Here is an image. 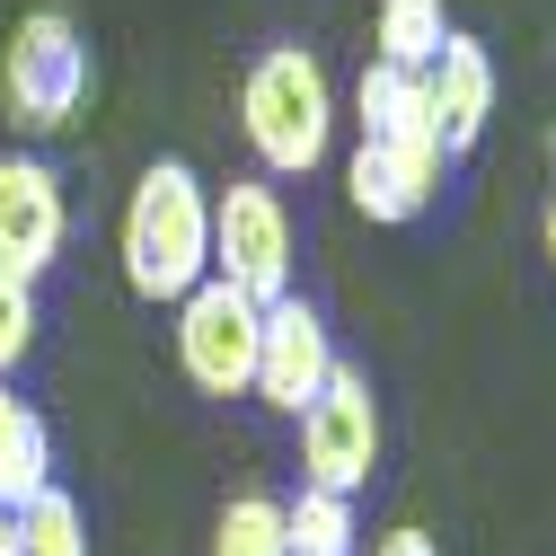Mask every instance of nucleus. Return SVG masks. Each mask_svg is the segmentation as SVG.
I'll use <instances>...</instances> for the list:
<instances>
[{
	"mask_svg": "<svg viewBox=\"0 0 556 556\" xmlns=\"http://www.w3.org/2000/svg\"><path fill=\"white\" fill-rule=\"evenodd\" d=\"M547 256H556V194H547Z\"/></svg>",
	"mask_w": 556,
	"mask_h": 556,
	"instance_id": "18",
	"label": "nucleus"
},
{
	"mask_svg": "<svg viewBox=\"0 0 556 556\" xmlns=\"http://www.w3.org/2000/svg\"><path fill=\"white\" fill-rule=\"evenodd\" d=\"M327 371H336L327 318H318L301 292L265 301V327H256V389H248V397H265L274 415H301V406L327 389Z\"/></svg>",
	"mask_w": 556,
	"mask_h": 556,
	"instance_id": "7",
	"label": "nucleus"
},
{
	"mask_svg": "<svg viewBox=\"0 0 556 556\" xmlns=\"http://www.w3.org/2000/svg\"><path fill=\"white\" fill-rule=\"evenodd\" d=\"M18 556H89V521H80V504L62 485L18 504Z\"/></svg>",
	"mask_w": 556,
	"mask_h": 556,
	"instance_id": "13",
	"label": "nucleus"
},
{
	"mask_svg": "<svg viewBox=\"0 0 556 556\" xmlns=\"http://www.w3.org/2000/svg\"><path fill=\"white\" fill-rule=\"evenodd\" d=\"M213 283L248 292L256 309L292 292V213L265 177H230L213 194Z\"/></svg>",
	"mask_w": 556,
	"mask_h": 556,
	"instance_id": "3",
	"label": "nucleus"
},
{
	"mask_svg": "<svg viewBox=\"0 0 556 556\" xmlns=\"http://www.w3.org/2000/svg\"><path fill=\"white\" fill-rule=\"evenodd\" d=\"M62 230H72V213H62V177L45 160H0V265L36 283V274L62 256Z\"/></svg>",
	"mask_w": 556,
	"mask_h": 556,
	"instance_id": "8",
	"label": "nucleus"
},
{
	"mask_svg": "<svg viewBox=\"0 0 556 556\" xmlns=\"http://www.w3.org/2000/svg\"><path fill=\"white\" fill-rule=\"evenodd\" d=\"M301 468L318 495H363L371 468H380V406L363 371H327V389L301 406Z\"/></svg>",
	"mask_w": 556,
	"mask_h": 556,
	"instance_id": "5",
	"label": "nucleus"
},
{
	"mask_svg": "<svg viewBox=\"0 0 556 556\" xmlns=\"http://www.w3.org/2000/svg\"><path fill=\"white\" fill-rule=\"evenodd\" d=\"M442 36H451L442 0H380V53H371V62H397V72H433Z\"/></svg>",
	"mask_w": 556,
	"mask_h": 556,
	"instance_id": "11",
	"label": "nucleus"
},
{
	"mask_svg": "<svg viewBox=\"0 0 556 556\" xmlns=\"http://www.w3.org/2000/svg\"><path fill=\"white\" fill-rule=\"evenodd\" d=\"M425 80H433V115H442V151L451 160L477 151L485 124H495V62H485V45L477 36H442Z\"/></svg>",
	"mask_w": 556,
	"mask_h": 556,
	"instance_id": "9",
	"label": "nucleus"
},
{
	"mask_svg": "<svg viewBox=\"0 0 556 556\" xmlns=\"http://www.w3.org/2000/svg\"><path fill=\"white\" fill-rule=\"evenodd\" d=\"M371 556H442V547H433V539H425V530H389V539H380V547H371Z\"/></svg>",
	"mask_w": 556,
	"mask_h": 556,
	"instance_id": "16",
	"label": "nucleus"
},
{
	"mask_svg": "<svg viewBox=\"0 0 556 556\" xmlns=\"http://www.w3.org/2000/svg\"><path fill=\"white\" fill-rule=\"evenodd\" d=\"M27 344H36V283L0 265V371H18Z\"/></svg>",
	"mask_w": 556,
	"mask_h": 556,
	"instance_id": "15",
	"label": "nucleus"
},
{
	"mask_svg": "<svg viewBox=\"0 0 556 556\" xmlns=\"http://www.w3.org/2000/svg\"><path fill=\"white\" fill-rule=\"evenodd\" d=\"M239 132L248 151L265 160V177H309L336 142V89H327V62L309 45H274L248 62V89H239Z\"/></svg>",
	"mask_w": 556,
	"mask_h": 556,
	"instance_id": "2",
	"label": "nucleus"
},
{
	"mask_svg": "<svg viewBox=\"0 0 556 556\" xmlns=\"http://www.w3.org/2000/svg\"><path fill=\"white\" fill-rule=\"evenodd\" d=\"M124 283L142 301H186L213 283V194L186 160H151L124 203Z\"/></svg>",
	"mask_w": 556,
	"mask_h": 556,
	"instance_id": "1",
	"label": "nucleus"
},
{
	"mask_svg": "<svg viewBox=\"0 0 556 556\" xmlns=\"http://www.w3.org/2000/svg\"><path fill=\"white\" fill-rule=\"evenodd\" d=\"M0 89H10L18 132H62V124L80 115V98H89V45H80V27L62 18V10L18 18L10 62H0Z\"/></svg>",
	"mask_w": 556,
	"mask_h": 556,
	"instance_id": "4",
	"label": "nucleus"
},
{
	"mask_svg": "<svg viewBox=\"0 0 556 556\" xmlns=\"http://www.w3.org/2000/svg\"><path fill=\"white\" fill-rule=\"evenodd\" d=\"M213 556H292L283 547V504L274 495H230L213 521Z\"/></svg>",
	"mask_w": 556,
	"mask_h": 556,
	"instance_id": "14",
	"label": "nucleus"
},
{
	"mask_svg": "<svg viewBox=\"0 0 556 556\" xmlns=\"http://www.w3.org/2000/svg\"><path fill=\"white\" fill-rule=\"evenodd\" d=\"M53 485V442H45V415L0 380V513H18L27 495Z\"/></svg>",
	"mask_w": 556,
	"mask_h": 556,
	"instance_id": "10",
	"label": "nucleus"
},
{
	"mask_svg": "<svg viewBox=\"0 0 556 556\" xmlns=\"http://www.w3.org/2000/svg\"><path fill=\"white\" fill-rule=\"evenodd\" d=\"M283 547L292 556H354V495L301 485V495L283 504Z\"/></svg>",
	"mask_w": 556,
	"mask_h": 556,
	"instance_id": "12",
	"label": "nucleus"
},
{
	"mask_svg": "<svg viewBox=\"0 0 556 556\" xmlns=\"http://www.w3.org/2000/svg\"><path fill=\"white\" fill-rule=\"evenodd\" d=\"M256 327L265 309L230 283H194L177 301V363L203 397H248L256 389Z\"/></svg>",
	"mask_w": 556,
	"mask_h": 556,
	"instance_id": "6",
	"label": "nucleus"
},
{
	"mask_svg": "<svg viewBox=\"0 0 556 556\" xmlns=\"http://www.w3.org/2000/svg\"><path fill=\"white\" fill-rule=\"evenodd\" d=\"M0 556H18V513H0Z\"/></svg>",
	"mask_w": 556,
	"mask_h": 556,
	"instance_id": "17",
	"label": "nucleus"
}]
</instances>
